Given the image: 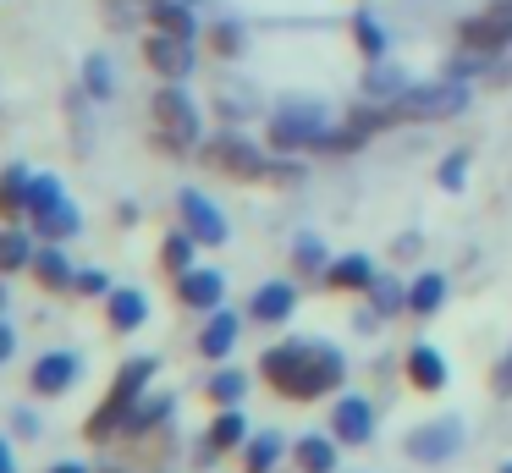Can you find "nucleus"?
<instances>
[{
    "label": "nucleus",
    "instance_id": "obj_18",
    "mask_svg": "<svg viewBox=\"0 0 512 473\" xmlns=\"http://www.w3.org/2000/svg\"><path fill=\"white\" fill-rule=\"evenodd\" d=\"M237 336H243V325H237V314H226V308H215L210 314V325L199 330V358H210V363H221V358H232V347H237Z\"/></svg>",
    "mask_w": 512,
    "mask_h": 473
},
{
    "label": "nucleus",
    "instance_id": "obj_2",
    "mask_svg": "<svg viewBox=\"0 0 512 473\" xmlns=\"http://www.w3.org/2000/svg\"><path fill=\"white\" fill-rule=\"evenodd\" d=\"M155 369L160 363L155 358H127L122 369H116V380H111V391L100 396V407L89 413V424H83V435L89 440H105V435H116V429L127 424V413H133L138 402H144V391H149V380H155Z\"/></svg>",
    "mask_w": 512,
    "mask_h": 473
},
{
    "label": "nucleus",
    "instance_id": "obj_45",
    "mask_svg": "<svg viewBox=\"0 0 512 473\" xmlns=\"http://www.w3.org/2000/svg\"><path fill=\"white\" fill-rule=\"evenodd\" d=\"M0 473H12V446L0 440Z\"/></svg>",
    "mask_w": 512,
    "mask_h": 473
},
{
    "label": "nucleus",
    "instance_id": "obj_30",
    "mask_svg": "<svg viewBox=\"0 0 512 473\" xmlns=\"http://www.w3.org/2000/svg\"><path fill=\"white\" fill-rule=\"evenodd\" d=\"M34 242L23 237V231L17 226H6L0 231V275H17V270H28V264H34Z\"/></svg>",
    "mask_w": 512,
    "mask_h": 473
},
{
    "label": "nucleus",
    "instance_id": "obj_38",
    "mask_svg": "<svg viewBox=\"0 0 512 473\" xmlns=\"http://www.w3.org/2000/svg\"><path fill=\"white\" fill-rule=\"evenodd\" d=\"M72 292H83V297H111L116 286H111V275H105V270H78V281H72Z\"/></svg>",
    "mask_w": 512,
    "mask_h": 473
},
{
    "label": "nucleus",
    "instance_id": "obj_31",
    "mask_svg": "<svg viewBox=\"0 0 512 473\" xmlns=\"http://www.w3.org/2000/svg\"><path fill=\"white\" fill-rule=\"evenodd\" d=\"M243 391H248V374L243 369H221L204 380V396H210L215 407H243Z\"/></svg>",
    "mask_w": 512,
    "mask_h": 473
},
{
    "label": "nucleus",
    "instance_id": "obj_19",
    "mask_svg": "<svg viewBox=\"0 0 512 473\" xmlns=\"http://www.w3.org/2000/svg\"><path fill=\"white\" fill-rule=\"evenodd\" d=\"M105 325L111 330H138V325H149V297L144 292H133V286H116L111 297H105Z\"/></svg>",
    "mask_w": 512,
    "mask_h": 473
},
{
    "label": "nucleus",
    "instance_id": "obj_37",
    "mask_svg": "<svg viewBox=\"0 0 512 473\" xmlns=\"http://www.w3.org/2000/svg\"><path fill=\"white\" fill-rule=\"evenodd\" d=\"M105 6H111V22H116V28H127V22L149 17V11L160 6V0H105Z\"/></svg>",
    "mask_w": 512,
    "mask_h": 473
},
{
    "label": "nucleus",
    "instance_id": "obj_40",
    "mask_svg": "<svg viewBox=\"0 0 512 473\" xmlns=\"http://www.w3.org/2000/svg\"><path fill=\"white\" fill-rule=\"evenodd\" d=\"M490 391H496V396H512V347L501 352L496 369H490Z\"/></svg>",
    "mask_w": 512,
    "mask_h": 473
},
{
    "label": "nucleus",
    "instance_id": "obj_15",
    "mask_svg": "<svg viewBox=\"0 0 512 473\" xmlns=\"http://www.w3.org/2000/svg\"><path fill=\"white\" fill-rule=\"evenodd\" d=\"M292 308H298V286L292 281H265L248 297V319H254V325H287Z\"/></svg>",
    "mask_w": 512,
    "mask_h": 473
},
{
    "label": "nucleus",
    "instance_id": "obj_35",
    "mask_svg": "<svg viewBox=\"0 0 512 473\" xmlns=\"http://www.w3.org/2000/svg\"><path fill=\"white\" fill-rule=\"evenodd\" d=\"M353 44L364 50V61H386V28H380L369 11H358V17H353Z\"/></svg>",
    "mask_w": 512,
    "mask_h": 473
},
{
    "label": "nucleus",
    "instance_id": "obj_21",
    "mask_svg": "<svg viewBox=\"0 0 512 473\" xmlns=\"http://www.w3.org/2000/svg\"><path fill=\"white\" fill-rule=\"evenodd\" d=\"M28 270H34V281L45 286V292H72V281H78V270H72V259L61 253V242H50V248H39Z\"/></svg>",
    "mask_w": 512,
    "mask_h": 473
},
{
    "label": "nucleus",
    "instance_id": "obj_22",
    "mask_svg": "<svg viewBox=\"0 0 512 473\" xmlns=\"http://www.w3.org/2000/svg\"><path fill=\"white\" fill-rule=\"evenodd\" d=\"M408 385H413V391H424V396L446 391V358L435 347H424V341L408 352Z\"/></svg>",
    "mask_w": 512,
    "mask_h": 473
},
{
    "label": "nucleus",
    "instance_id": "obj_4",
    "mask_svg": "<svg viewBox=\"0 0 512 473\" xmlns=\"http://www.w3.org/2000/svg\"><path fill=\"white\" fill-rule=\"evenodd\" d=\"M468 110V83L463 77H430V83H408L391 99V116L397 121H452Z\"/></svg>",
    "mask_w": 512,
    "mask_h": 473
},
{
    "label": "nucleus",
    "instance_id": "obj_23",
    "mask_svg": "<svg viewBox=\"0 0 512 473\" xmlns=\"http://www.w3.org/2000/svg\"><path fill=\"white\" fill-rule=\"evenodd\" d=\"M287 440H281V429H259V435H248L243 446V473H276V462L287 457Z\"/></svg>",
    "mask_w": 512,
    "mask_h": 473
},
{
    "label": "nucleus",
    "instance_id": "obj_16",
    "mask_svg": "<svg viewBox=\"0 0 512 473\" xmlns=\"http://www.w3.org/2000/svg\"><path fill=\"white\" fill-rule=\"evenodd\" d=\"M320 286H331V292H369L375 286V264H369V253H342V259L325 264Z\"/></svg>",
    "mask_w": 512,
    "mask_h": 473
},
{
    "label": "nucleus",
    "instance_id": "obj_1",
    "mask_svg": "<svg viewBox=\"0 0 512 473\" xmlns=\"http://www.w3.org/2000/svg\"><path fill=\"white\" fill-rule=\"evenodd\" d=\"M259 380L287 402H320L325 391H342L347 358L336 341H276L259 358Z\"/></svg>",
    "mask_w": 512,
    "mask_h": 473
},
{
    "label": "nucleus",
    "instance_id": "obj_39",
    "mask_svg": "<svg viewBox=\"0 0 512 473\" xmlns=\"http://www.w3.org/2000/svg\"><path fill=\"white\" fill-rule=\"evenodd\" d=\"M435 176H441V187H463V176H468V154H463V149H457V154H446V160H441V171H435Z\"/></svg>",
    "mask_w": 512,
    "mask_h": 473
},
{
    "label": "nucleus",
    "instance_id": "obj_41",
    "mask_svg": "<svg viewBox=\"0 0 512 473\" xmlns=\"http://www.w3.org/2000/svg\"><path fill=\"white\" fill-rule=\"evenodd\" d=\"M210 39H215V50H221V55H237V50H243V28H237V22H221Z\"/></svg>",
    "mask_w": 512,
    "mask_h": 473
},
{
    "label": "nucleus",
    "instance_id": "obj_26",
    "mask_svg": "<svg viewBox=\"0 0 512 473\" xmlns=\"http://www.w3.org/2000/svg\"><path fill=\"white\" fill-rule=\"evenodd\" d=\"M402 88H408V72H402V66H391V61H369V66H364V94H369V99L391 105Z\"/></svg>",
    "mask_w": 512,
    "mask_h": 473
},
{
    "label": "nucleus",
    "instance_id": "obj_42",
    "mask_svg": "<svg viewBox=\"0 0 512 473\" xmlns=\"http://www.w3.org/2000/svg\"><path fill=\"white\" fill-rule=\"evenodd\" d=\"M17 435H39V418L28 407H17Z\"/></svg>",
    "mask_w": 512,
    "mask_h": 473
},
{
    "label": "nucleus",
    "instance_id": "obj_6",
    "mask_svg": "<svg viewBox=\"0 0 512 473\" xmlns=\"http://www.w3.org/2000/svg\"><path fill=\"white\" fill-rule=\"evenodd\" d=\"M325 127H331V121H325L320 99H287V105L270 116L265 138H270L276 154H298V149H314V138H320Z\"/></svg>",
    "mask_w": 512,
    "mask_h": 473
},
{
    "label": "nucleus",
    "instance_id": "obj_20",
    "mask_svg": "<svg viewBox=\"0 0 512 473\" xmlns=\"http://www.w3.org/2000/svg\"><path fill=\"white\" fill-rule=\"evenodd\" d=\"M28 193H34V171L6 165V171H0V220H6V226H17V220L28 215Z\"/></svg>",
    "mask_w": 512,
    "mask_h": 473
},
{
    "label": "nucleus",
    "instance_id": "obj_32",
    "mask_svg": "<svg viewBox=\"0 0 512 473\" xmlns=\"http://www.w3.org/2000/svg\"><path fill=\"white\" fill-rule=\"evenodd\" d=\"M171 407H177L171 396H155V402L144 396V402H138L133 413H127V424H122V429H127V435H149V429H160V424L171 418Z\"/></svg>",
    "mask_w": 512,
    "mask_h": 473
},
{
    "label": "nucleus",
    "instance_id": "obj_24",
    "mask_svg": "<svg viewBox=\"0 0 512 473\" xmlns=\"http://www.w3.org/2000/svg\"><path fill=\"white\" fill-rule=\"evenodd\" d=\"M336 446H342L336 435H303L292 440V462L298 473H336Z\"/></svg>",
    "mask_w": 512,
    "mask_h": 473
},
{
    "label": "nucleus",
    "instance_id": "obj_25",
    "mask_svg": "<svg viewBox=\"0 0 512 473\" xmlns=\"http://www.w3.org/2000/svg\"><path fill=\"white\" fill-rule=\"evenodd\" d=\"M369 138H375V132H369L364 121H358L353 110H347L342 127H325L320 138H314V154H353V149H364Z\"/></svg>",
    "mask_w": 512,
    "mask_h": 473
},
{
    "label": "nucleus",
    "instance_id": "obj_29",
    "mask_svg": "<svg viewBox=\"0 0 512 473\" xmlns=\"http://www.w3.org/2000/svg\"><path fill=\"white\" fill-rule=\"evenodd\" d=\"M193 248H199V237H193L188 226L171 231V237L160 242V270H166V275H188L193 270Z\"/></svg>",
    "mask_w": 512,
    "mask_h": 473
},
{
    "label": "nucleus",
    "instance_id": "obj_13",
    "mask_svg": "<svg viewBox=\"0 0 512 473\" xmlns=\"http://www.w3.org/2000/svg\"><path fill=\"white\" fill-rule=\"evenodd\" d=\"M331 435L342 440V446H369V440H375V407H369L364 396H336Z\"/></svg>",
    "mask_w": 512,
    "mask_h": 473
},
{
    "label": "nucleus",
    "instance_id": "obj_8",
    "mask_svg": "<svg viewBox=\"0 0 512 473\" xmlns=\"http://www.w3.org/2000/svg\"><path fill=\"white\" fill-rule=\"evenodd\" d=\"M457 44H463V50H479V55L512 50V6H490V11H479V17H468L463 28H457Z\"/></svg>",
    "mask_w": 512,
    "mask_h": 473
},
{
    "label": "nucleus",
    "instance_id": "obj_28",
    "mask_svg": "<svg viewBox=\"0 0 512 473\" xmlns=\"http://www.w3.org/2000/svg\"><path fill=\"white\" fill-rule=\"evenodd\" d=\"M149 28L160 33H177V39H199V17H193L182 0H160L155 11H149Z\"/></svg>",
    "mask_w": 512,
    "mask_h": 473
},
{
    "label": "nucleus",
    "instance_id": "obj_17",
    "mask_svg": "<svg viewBox=\"0 0 512 473\" xmlns=\"http://www.w3.org/2000/svg\"><path fill=\"white\" fill-rule=\"evenodd\" d=\"M177 297H182V308L215 314V308H221V297H226V281L215 270H188V275H177Z\"/></svg>",
    "mask_w": 512,
    "mask_h": 473
},
{
    "label": "nucleus",
    "instance_id": "obj_36",
    "mask_svg": "<svg viewBox=\"0 0 512 473\" xmlns=\"http://www.w3.org/2000/svg\"><path fill=\"white\" fill-rule=\"evenodd\" d=\"M111 88H116V77H111V66H105V55H89V61H83V94L111 99Z\"/></svg>",
    "mask_w": 512,
    "mask_h": 473
},
{
    "label": "nucleus",
    "instance_id": "obj_34",
    "mask_svg": "<svg viewBox=\"0 0 512 473\" xmlns=\"http://www.w3.org/2000/svg\"><path fill=\"white\" fill-rule=\"evenodd\" d=\"M325 237H314V231H303L298 242H292V270L298 275H325Z\"/></svg>",
    "mask_w": 512,
    "mask_h": 473
},
{
    "label": "nucleus",
    "instance_id": "obj_46",
    "mask_svg": "<svg viewBox=\"0 0 512 473\" xmlns=\"http://www.w3.org/2000/svg\"><path fill=\"white\" fill-rule=\"evenodd\" d=\"M0 308H6V286H0Z\"/></svg>",
    "mask_w": 512,
    "mask_h": 473
},
{
    "label": "nucleus",
    "instance_id": "obj_48",
    "mask_svg": "<svg viewBox=\"0 0 512 473\" xmlns=\"http://www.w3.org/2000/svg\"><path fill=\"white\" fill-rule=\"evenodd\" d=\"M105 473H122V468H105Z\"/></svg>",
    "mask_w": 512,
    "mask_h": 473
},
{
    "label": "nucleus",
    "instance_id": "obj_3",
    "mask_svg": "<svg viewBox=\"0 0 512 473\" xmlns=\"http://www.w3.org/2000/svg\"><path fill=\"white\" fill-rule=\"evenodd\" d=\"M149 143L160 154L199 149V105H193V94H182V83H166L149 99Z\"/></svg>",
    "mask_w": 512,
    "mask_h": 473
},
{
    "label": "nucleus",
    "instance_id": "obj_7",
    "mask_svg": "<svg viewBox=\"0 0 512 473\" xmlns=\"http://www.w3.org/2000/svg\"><path fill=\"white\" fill-rule=\"evenodd\" d=\"M199 160L210 165V171L232 176V182H265V171H270L265 149H254V143L237 138V132H221V138H210V143L199 149Z\"/></svg>",
    "mask_w": 512,
    "mask_h": 473
},
{
    "label": "nucleus",
    "instance_id": "obj_10",
    "mask_svg": "<svg viewBox=\"0 0 512 473\" xmlns=\"http://www.w3.org/2000/svg\"><path fill=\"white\" fill-rule=\"evenodd\" d=\"M144 61L155 66L166 83H182V77H193V39H177V33H149L144 39Z\"/></svg>",
    "mask_w": 512,
    "mask_h": 473
},
{
    "label": "nucleus",
    "instance_id": "obj_33",
    "mask_svg": "<svg viewBox=\"0 0 512 473\" xmlns=\"http://www.w3.org/2000/svg\"><path fill=\"white\" fill-rule=\"evenodd\" d=\"M369 314L375 319H386V314H397V308H408V286L397 281V275H375V286H369Z\"/></svg>",
    "mask_w": 512,
    "mask_h": 473
},
{
    "label": "nucleus",
    "instance_id": "obj_43",
    "mask_svg": "<svg viewBox=\"0 0 512 473\" xmlns=\"http://www.w3.org/2000/svg\"><path fill=\"white\" fill-rule=\"evenodd\" d=\"M12 347H17V336H12V325H6V319H0V363L12 358Z\"/></svg>",
    "mask_w": 512,
    "mask_h": 473
},
{
    "label": "nucleus",
    "instance_id": "obj_47",
    "mask_svg": "<svg viewBox=\"0 0 512 473\" xmlns=\"http://www.w3.org/2000/svg\"><path fill=\"white\" fill-rule=\"evenodd\" d=\"M501 473H512V462H507V468H501Z\"/></svg>",
    "mask_w": 512,
    "mask_h": 473
},
{
    "label": "nucleus",
    "instance_id": "obj_14",
    "mask_svg": "<svg viewBox=\"0 0 512 473\" xmlns=\"http://www.w3.org/2000/svg\"><path fill=\"white\" fill-rule=\"evenodd\" d=\"M78 374H83L78 352H45V358L28 369V385H34V396H61V391L78 385Z\"/></svg>",
    "mask_w": 512,
    "mask_h": 473
},
{
    "label": "nucleus",
    "instance_id": "obj_44",
    "mask_svg": "<svg viewBox=\"0 0 512 473\" xmlns=\"http://www.w3.org/2000/svg\"><path fill=\"white\" fill-rule=\"evenodd\" d=\"M45 473H89L83 462H56V468H45Z\"/></svg>",
    "mask_w": 512,
    "mask_h": 473
},
{
    "label": "nucleus",
    "instance_id": "obj_11",
    "mask_svg": "<svg viewBox=\"0 0 512 473\" xmlns=\"http://www.w3.org/2000/svg\"><path fill=\"white\" fill-rule=\"evenodd\" d=\"M243 446H248V418H243V407H221V413L210 418V429H204L199 457H193V462H215V457H226V451H243Z\"/></svg>",
    "mask_w": 512,
    "mask_h": 473
},
{
    "label": "nucleus",
    "instance_id": "obj_5",
    "mask_svg": "<svg viewBox=\"0 0 512 473\" xmlns=\"http://www.w3.org/2000/svg\"><path fill=\"white\" fill-rule=\"evenodd\" d=\"M28 220H34V231H39V237H50V242H67V237H78V231H83V215H78V204L67 198L61 176H34Z\"/></svg>",
    "mask_w": 512,
    "mask_h": 473
},
{
    "label": "nucleus",
    "instance_id": "obj_27",
    "mask_svg": "<svg viewBox=\"0 0 512 473\" xmlns=\"http://www.w3.org/2000/svg\"><path fill=\"white\" fill-rule=\"evenodd\" d=\"M446 303V275L441 270H424V275H413L408 281V314H435V308Z\"/></svg>",
    "mask_w": 512,
    "mask_h": 473
},
{
    "label": "nucleus",
    "instance_id": "obj_9",
    "mask_svg": "<svg viewBox=\"0 0 512 473\" xmlns=\"http://www.w3.org/2000/svg\"><path fill=\"white\" fill-rule=\"evenodd\" d=\"M408 457H419V462H446V457H457V446H463V424L457 418H430V424H419V429H408Z\"/></svg>",
    "mask_w": 512,
    "mask_h": 473
},
{
    "label": "nucleus",
    "instance_id": "obj_12",
    "mask_svg": "<svg viewBox=\"0 0 512 473\" xmlns=\"http://www.w3.org/2000/svg\"><path fill=\"white\" fill-rule=\"evenodd\" d=\"M177 215H182V226L199 237V248H221V242H226V215L204 193H193V187H188V193H177Z\"/></svg>",
    "mask_w": 512,
    "mask_h": 473
}]
</instances>
